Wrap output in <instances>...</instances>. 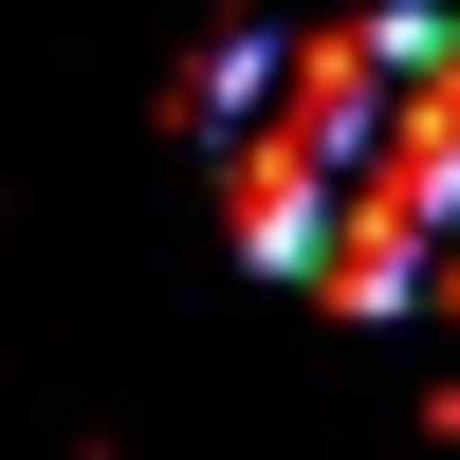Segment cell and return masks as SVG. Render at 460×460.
<instances>
[{"mask_svg":"<svg viewBox=\"0 0 460 460\" xmlns=\"http://www.w3.org/2000/svg\"><path fill=\"white\" fill-rule=\"evenodd\" d=\"M203 147L258 277L332 314H460V19L387 0V19L240 37Z\"/></svg>","mask_w":460,"mask_h":460,"instance_id":"obj_1","label":"cell"}]
</instances>
